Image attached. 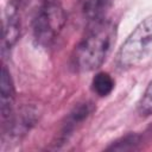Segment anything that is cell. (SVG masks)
Here are the masks:
<instances>
[{"instance_id": "cell-1", "label": "cell", "mask_w": 152, "mask_h": 152, "mask_svg": "<svg viewBox=\"0 0 152 152\" xmlns=\"http://www.w3.org/2000/svg\"><path fill=\"white\" fill-rule=\"evenodd\" d=\"M116 28L110 21L94 24L86 37L76 46L72 55V65L80 72H90L99 69L115 43Z\"/></svg>"}, {"instance_id": "cell-9", "label": "cell", "mask_w": 152, "mask_h": 152, "mask_svg": "<svg viewBox=\"0 0 152 152\" xmlns=\"http://www.w3.org/2000/svg\"><path fill=\"white\" fill-rule=\"evenodd\" d=\"M138 142H139V139H138L137 135H127L121 141H118L115 146H112L109 148L110 150H120V151H122V150H126V145H129L131 150H134L135 148L134 145L138 144Z\"/></svg>"}, {"instance_id": "cell-4", "label": "cell", "mask_w": 152, "mask_h": 152, "mask_svg": "<svg viewBox=\"0 0 152 152\" xmlns=\"http://www.w3.org/2000/svg\"><path fill=\"white\" fill-rule=\"evenodd\" d=\"M14 86L12 77L6 66H2L0 80V112L4 126L10 121L13 115L14 108Z\"/></svg>"}, {"instance_id": "cell-7", "label": "cell", "mask_w": 152, "mask_h": 152, "mask_svg": "<svg viewBox=\"0 0 152 152\" xmlns=\"http://www.w3.org/2000/svg\"><path fill=\"white\" fill-rule=\"evenodd\" d=\"M91 88L99 96H108L114 89V80L108 72H97L91 81Z\"/></svg>"}, {"instance_id": "cell-6", "label": "cell", "mask_w": 152, "mask_h": 152, "mask_svg": "<svg viewBox=\"0 0 152 152\" xmlns=\"http://www.w3.org/2000/svg\"><path fill=\"white\" fill-rule=\"evenodd\" d=\"M110 5L112 0H82L81 10L88 21L96 24L103 20Z\"/></svg>"}, {"instance_id": "cell-5", "label": "cell", "mask_w": 152, "mask_h": 152, "mask_svg": "<svg viewBox=\"0 0 152 152\" xmlns=\"http://www.w3.org/2000/svg\"><path fill=\"white\" fill-rule=\"evenodd\" d=\"M20 36V20L14 2H10L4 18V36L2 45L4 49H11Z\"/></svg>"}, {"instance_id": "cell-3", "label": "cell", "mask_w": 152, "mask_h": 152, "mask_svg": "<svg viewBox=\"0 0 152 152\" xmlns=\"http://www.w3.org/2000/svg\"><path fill=\"white\" fill-rule=\"evenodd\" d=\"M66 21V15L62 6L53 1L44 2L37 11L32 21L33 38L38 45L49 48Z\"/></svg>"}, {"instance_id": "cell-2", "label": "cell", "mask_w": 152, "mask_h": 152, "mask_svg": "<svg viewBox=\"0 0 152 152\" xmlns=\"http://www.w3.org/2000/svg\"><path fill=\"white\" fill-rule=\"evenodd\" d=\"M152 51V17L140 21L131 32L118 52V63L121 68H132L140 64Z\"/></svg>"}, {"instance_id": "cell-8", "label": "cell", "mask_w": 152, "mask_h": 152, "mask_svg": "<svg viewBox=\"0 0 152 152\" xmlns=\"http://www.w3.org/2000/svg\"><path fill=\"white\" fill-rule=\"evenodd\" d=\"M138 112L141 116L152 115V81L148 83L138 102Z\"/></svg>"}]
</instances>
